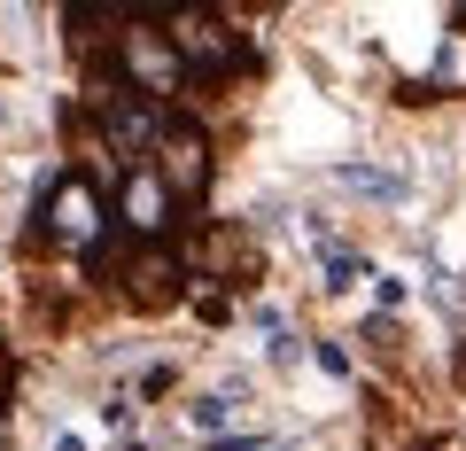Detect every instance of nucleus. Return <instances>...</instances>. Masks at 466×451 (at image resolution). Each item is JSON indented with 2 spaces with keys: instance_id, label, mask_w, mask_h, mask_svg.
<instances>
[{
  "instance_id": "1",
  "label": "nucleus",
  "mask_w": 466,
  "mask_h": 451,
  "mask_svg": "<svg viewBox=\"0 0 466 451\" xmlns=\"http://www.w3.org/2000/svg\"><path fill=\"white\" fill-rule=\"evenodd\" d=\"M164 39L171 55H179L187 78H241L249 70V32H233V16H218V8H171L164 16Z\"/></svg>"
},
{
  "instance_id": "2",
  "label": "nucleus",
  "mask_w": 466,
  "mask_h": 451,
  "mask_svg": "<svg viewBox=\"0 0 466 451\" xmlns=\"http://www.w3.org/2000/svg\"><path fill=\"white\" fill-rule=\"evenodd\" d=\"M39 226L32 241H55V250H94L101 234H109V202H101V187L86 179V171H63V179H47V195H39Z\"/></svg>"
},
{
  "instance_id": "3",
  "label": "nucleus",
  "mask_w": 466,
  "mask_h": 451,
  "mask_svg": "<svg viewBox=\"0 0 466 451\" xmlns=\"http://www.w3.org/2000/svg\"><path fill=\"white\" fill-rule=\"evenodd\" d=\"M156 179L171 187V202H202V195H210V133H202L195 118H164Z\"/></svg>"
},
{
  "instance_id": "4",
  "label": "nucleus",
  "mask_w": 466,
  "mask_h": 451,
  "mask_svg": "<svg viewBox=\"0 0 466 451\" xmlns=\"http://www.w3.org/2000/svg\"><path fill=\"white\" fill-rule=\"evenodd\" d=\"M116 281H125V303H133V312H171V303L187 296L195 272H187V257L171 250V241H140V250L125 257Z\"/></svg>"
},
{
  "instance_id": "5",
  "label": "nucleus",
  "mask_w": 466,
  "mask_h": 451,
  "mask_svg": "<svg viewBox=\"0 0 466 451\" xmlns=\"http://www.w3.org/2000/svg\"><path fill=\"white\" fill-rule=\"evenodd\" d=\"M171 210H179V202H171V187L156 179V164H133L125 171V187H116V234H133V241H164L171 234Z\"/></svg>"
},
{
  "instance_id": "6",
  "label": "nucleus",
  "mask_w": 466,
  "mask_h": 451,
  "mask_svg": "<svg viewBox=\"0 0 466 451\" xmlns=\"http://www.w3.org/2000/svg\"><path fill=\"white\" fill-rule=\"evenodd\" d=\"M334 187H350V195H373V202H404L412 195V179L389 164H334Z\"/></svg>"
},
{
  "instance_id": "7",
  "label": "nucleus",
  "mask_w": 466,
  "mask_h": 451,
  "mask_svg": "<svg viewBox=\"0 0 466 451\" xmlns=\"http://www.w3.org/2000/svg\"><path fill=\"white\" fill-rule=\"evenodd\" d=\"M233 413H241V382H226V389H218V397H195V405H187V428L218 436V428H226Z\"/></svg>"
},
{
  "instance_id": "8",
  "label": "nucleus",
  "mask_w": 466,
  "mask_h": 451,
  "mask_svg": "<svg viewBox=\"0 0 466 451\" xmlns=\"http://www.w3.org/2000/svg\"><path fill=\"white\" fill-rule=\"evenodd\" d=\"M358 272H366V265H358V250H327V288H334V296L358 288Z\"/></svg>"
},
{
  "instance_id": "9",
  "label": "nucleus",
  "mask_w": 466,
  "mask_h": 451,
  "mask_svg": "<svg viewBox=\"0 0 466 451\" xmlns=\"http://www.w3.org/2000/svg\"><path fill=\"white\" fill-rule=\"evenodd\" d=\"M8 389H16V343L0 334V413H8Z\"/></svg>"
},
{
  "instance_id": "10",
  "label": "nucleus",
  "mask_w": 466,
  "mask_h": 451,
  "mask_svg": "<svg viewBox=\"0 0 466 451\" xmlns=\"http://www.w3.org/2000/svg\"><path fill=\"white\" fill-rule=\"evenodd\" d=\"M311 358H319V366H327V374H334V382H342V374H350V351H342V343H319V351H311Z\"/></svg>"
},
{
  "instance_id": "11",
  "label": "nucleus",
  "mask_w": 466,
  "mask_h": 451,
  "mask_svg": "<svg viewBox=\"0 0 466 451\" xmlns=\"http://www.w3.org/2000/svg\"><path fill=\"white\" fill-rule=\"evenodd\" d=\"M55 451H86V444H78V436H55Z\"/></svg>"
}]
</instances>
